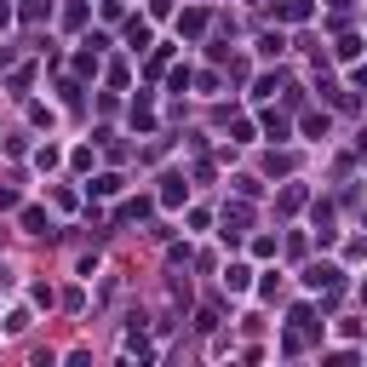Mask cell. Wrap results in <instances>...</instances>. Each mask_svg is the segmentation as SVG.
Instances as JSON below:
<instances>
[{"label": "cell", "instance_id": "obj_1", "mask_svg": "<svg viewBox=\"0 0 367 367\" xmlns=\"http://www.w3.org/2000/svg\"><path fill=\"white\" fill-rule=\"evenodd\" d=\"M339 275H344L339 264L321 258V264H310V270H304V287H310V293H327V287H339Z\"/></svg>", "mask_w": 367, "mask_h": 367}, {"label": "cell", "instance_id": "obj_2", "mask_svg": "<svg viewBox=\"0 0 367 367\" xmlns=\"http://www.w3.org/2000/svg\"><path fill=\"white\" fill-rule=\"evenodd\" d=\"M18 224H23V236H52V212L46 207H23Z\"/></svg>", "mask_w": 367, "mask_h": 367}, {"label": "cell", "instance_id": "obj_3", "mask_svg": "<svg viewBox=\"0 0 367 367\" xmlns=\"http://www.w3.org/2000/svg\"><path fill=\"white\" fill-rule=\"evenodd\" d=\"M184 201H190V184H184L178 172H167L161 178V207H184Z\"/></svg>", "mask_w": 367, "mask_h": 367}, {"label": "cell", "instance_id": "obj_4", "mask_svg": "<svg viewBox=\"0 0 367 367\" xmlns=\"http://www.w3.org/2000/svg\"><path fill=\"white\" fill-rule=\"evenodd\" d=\"M150 46H155L150 40V23L144 18H126V52H150Z\"/></svg>", "mask_w": 367, "mask_h": 367}, {"label": "cell", "instance_id": "obj_5", "mask_svg": "<svg viewBox=\"0 0 367 367\" xmlns=\"http://www.w3.org/2000/svg\"><path fill=\"white\" fill-rule=\"evenodd\" d=\"M299 126H304V138H315V144H321V138L333 132V115H327V109H310V115H304Z\"/></svg>", "mask_w": 367, "mask_h": 367}, {"label": "cell", "instance_id": "obj_6", "mask_svg": "<svg viewBox=\"0 0 367 367\" xmlns=\"http://www.w3.org/2000/svg\"><path fill=\"white\" fill-rule=\"evenodd\" d=\"M224 287L229 293H247L253 287V264H224Z\"/></svg>", "mask_w": 367, "mask_h": 367}, {"label": "cell", "instance_id": "obj_7", "mask_svg": "<svg viewBox=\"0 0 367 367\" xmlns=\"http://www.w3.org/2000/svg\"><path fill=\"white\" fill-rule=\"evenodd\" d=\"M275 18H282V23H304L310 18V0H275Z\"/></svg>", "mask_w": 367, "mask_h": 367}, {"label": "cell", "instance_id": "obj_8", "mask_svg": "<svg viewBox=\"0 0 367 367\" xmlns=\"http://www.w3.org/2000/svg\"><path fill=\"white\" fill-rule=\"evenodd\" d=\"M258 52H264V58H282V52H287V35H282V29H264V35H258Z\"/></svg>", "mask_w": 367, "mask_h": 367}, {"label": "cell", "instance_id": "obj_9", "mask_svg": "<svg viewBox=\"0 0 367 367\" xmlns=\"http://www.w3.org/2000/svg\"><path fill=\"white\" fill-rule=\"evenodd\" d=\"M121 184H126L121 172H98V178L86 184V190H92V195H121Z\"/></svg>", "mask_w": 367, "mask_h": 367}, {"label": "cell", "instance_id": "obj_10", "mask_svg": "<svg viewBox=\"0 0 367 367\" xmlns=\"http://www.w3.org/2000/svg\"><path fill=\"white\" fill-rule=\"evenodd\" d=\"M258 126L270 132V144H287V138H293V126H287V115H264Z\"/></svg>", "mask_w": 367, "mask_h": 367}, {"label": "cell", "instance_id": "obj_11", "mask_svg": "<svg viewBox=\"0 0 367 367\" xmlns=\"http://www.w3.org/2000/svg\"><path fill=\"white\" fill-rule=\"evenodd\" d=\"M29 321H35L29 310H6V321H0V333H12V339H18V333H29Z\"/></svg>", "mask_w": 367, "mask_h": 367}, {"label": "cell", "instance_id": "obj_12", "mask_svg": "<svg viewBox=\"0 0 367 367\" xmlns=\"http://www.w3.org/2000/svg\"><path fill=\"white\" fill-rule=\"evenodd\" d=\"M201 29H207V12L201 6H190V12L178 18V35H201Z\"/></svg>", "mask_w": 367, "mask_h": 367}, {"label": "cell", "instance_id": "obj_13", "mask_svg": "<svg viewBox=\"0 0 367 367\" xmlns=\"http://www.w3.org/2000/svg\"><path fill=\"white\" fill-rule=\"evenodd\" d=\"M40 18H52V0H23V23H40Z\"/></svg>", "mask_w": 367, "mask_h": 367}, {"label": "cell", "instance_id": "obj_14", "mask_svg": "<svg viewBox=\"0 0 367 367\" xmlns=\"http://www.w3.org/2000/svg\"><path fill=\"white\" fill-rule=\"evenodd\" d=\"M58 161H64V155H58V144H40V150H35V167H40V172H52Z\"/></svg>", "mask_w": 367, "mask_h": 367}, {"label": "cell", "instance_id": "obj_15", "mask_svg": "<svg viewBox=\"0 0 367 367\" xmlns=\"http://www.w3.org/2000/svg\"><path fill=\"white\" fill-rule=\"evenodd\" d=\"M144 212H150V195H138V201H126V207H121L115 218H121V224H132V218H144Z\"/></svg>", "mask_w": 367, "mask_h": 367}, {"label": "cell", "instance_id": "obj_16", "mask_svg": "<svg viewBox=\"0 0 367 367\" xmlns=\"http://www.w3.org/2000/svg\"><path fill=\"white\" fill-rule=\"evenodd\" d=\"M86 23V0H69V6H64V29H80Z\"/></svg>", "mask_w": 367, "mask_h": 367}, {"label": "cell", "instance_id": "obj_17", "mask_svg": "<svg viewBox=\"0 0 367 367\" xmlns=\"http://www.w3.org/2000/svg\"><path fill=\"white\" fill-rule=\"evenodd\" d=\"M304 207V184H287V190H282V212H299Z\"/></svg>", "mask_w": 367, "mask_h": 367}, {"label": "cell", "instance_id": "obj_18", "mask_svg": "<svg viewBox=\"0 0 367 367\" xmlns=\"http://www.w3.org/2000/svg\"><path fill=\"white\" fill-rule=\"evenodd\" d=\"M132 126H155V109H150V98H138V104H132Z\"/></svg>", "mask_w": 367, "mask_h": 367}, {"label": "cell", "instance_id": "obj_19", "mask_svg": "<svg viewBox=\"0 0 367 367\" xmlns=\"http://www.w3.org/2000/svg\"><path fill=\"white\" fill-rule=\"evenodd\" d=\"M275 247H282L275 236H253V258H275Z\"/></svg>", "mask_w": 367, "mask_h": 367}, {"label": "cell", "instance_id": "obj_20", "mask_svg": "<svg viewBox=\"0 0 367 367\" xmlns=\"http://www.w3.org/2000/svg\"><path fill=\"white\" fill-rule=\"evenodd\" d=\"M356 52H361V40H356V35H344V40H339V46H333V58H344V64H350V58H356Z\"/></svg>", "mask_w": 367, "mask_h": 367}, {"label": "cell", "instance_id": "obj_21", "mask_svg": "<svg viewBox=\"0 0 367 367\" xmlns=\"http://www.w3.org/2000/svg\"><path fill=\"white\" fill-rule=\"evenodd\" d=\"M69 161H75V172H92V161H98V155H92V144H80Z\"/></svg>", "mask_w": 367, "mask_h": 367}, {"label": "cell", "instance_id": "obj_22", "mask_svg": "<svg viewBox=\"0 0 367 367\" xmlns=\"http://www.w3.org/2000/svg\"><path fill=\"white\" fill-rule=\"evenodd\" d=\"M275 293H282V275H275V270H270V275H264V282H258V299H275Z\"/></svg>", "mask_w": 367, "mask_h": 367}, {"label": "cell", "instance_id": "obj_23", "mask_svg": "<svg viewBox=\"0 0 367 367\" xmlns=\"http://www.w3.org/2000/svg\"><path fill=\"white\" fill-rule=\"evenodd\" d=\"M344 258H350V264H361V258H367V236H356V241L344 247Z\"/></svg>", "mask_w": 367, "mask_h": 367}, {"label": "cell", "instance_id": "obj_24", "mask_svg": "<svg viewBox=\"0 0 367 367\" xmlns=\"http://www.w3.org/2000/svg\"><path fill=\"white\" fill-rule=\"evenodd\" d=\"M150 18H172V0H150Z\"/></svg>", "mask_w": 367, "mask_h": 367}, {"label": "cell", "instance_id": "obj_25", "mask_svg": "<svg viewBox=\"0 0 367 367\" xmlns=\"http://www.w3.org/2000/svg\"><path fill=\"white\" fill-rule=\"evenodd\" d=\"M356 150H361V155H367V121H361V132H356Z\"/></svg>", "mask_w": 367, "mask_h": 367}, {"label": "cell", "instance_id": "obj_26", "mask_svg": "<svg viewBox=\"0 0 367 367\" xmlns=\"http://www.w3.org/2000/svg\"><path fill=\"white\" fill-rule=\"evenodd\" d=\"M12 23V6H6V0H0V29H6Z\"/></svg>", "mask_w": 367, "mask_h": 367}, {"label": "cell", "instance_id": "obj_27", "mask_svg": "<svg viewBox=\"0 0 367 367\" xmlns=\"http://www.w3.org/2000/svg\"><path fill=\"white\" fill-rule=\"evenodd\" d=\"M327 6H333V12H350V6H356V0H327Z\"/></svg>", "mask_w": 367, "mask_h": 367}, {"label": "cell", "instance_id": "obj_28", "mask_svg": "<svg viewBox=\"0 0 367 367\" xmlns=\"http://www.w3.org/2000/svg\"><path fill=\"white\" fill-rule=\"evenodd\" d=\"M361 224H367V212H361Z\"/></svg>", "mask_w": 367, "mask_h": 367}]
</instances>
